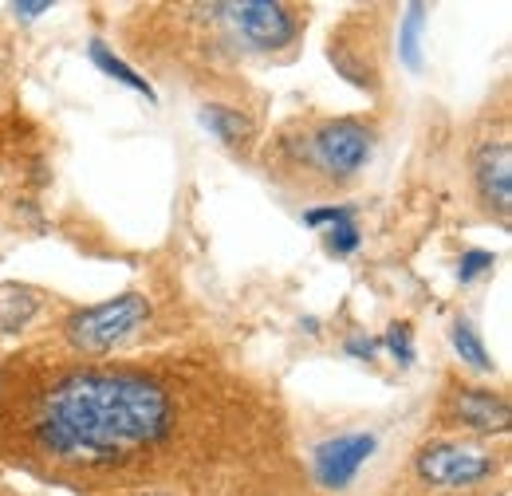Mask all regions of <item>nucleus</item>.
Segmentation results:
<instances>
[{
    "mask_svg": "<svg viewBox=\"0 0 512 496\" xmlns=\"http://www.w3.org/2000/svg\"><path fill=\"white\" fill-rule=\"evenodd\" d=\"M193 398L162 371L119 363H64L8 394V441L16 465H44V477L91 485L130 473H162L178 445H190Z\"/></svg>",
    "mask_w": 512,
    "mask_h": 496,
    "instance_id": "1",
    "label": "nucleus"
},
{
    "mask_svg": "<svg viewBox=\"0 0 512 496\" xmlns=\"http://www.w3.org/2000/svg\"><path fill=\"white\" fill-rule=\"evenodd\" d=\"M276 154L292 170L308 166L327 186H347L375 158V126L363 119H323L312 126H292L280 134Z\"/></svg>",
    "mask_w": 512,
    "mask_h": 496,
    "instance_id": "2",
    "label": "nucleus"
},
{
    "mask_svg": "<svg viewBox=\"0 0 512 496\" xmlns=\"http://www.w3.org/2000/svg\"><path fill=\"white\" fill-rule=\"evenodd\" d=\"M150 319V300L142 292H123L95 308H79L64 319V343L79 355H107Z\"/></svg>",
    "mask_w": 512,
    "mask_h": 496,
    "instance_id": "3",
    "label": "nucleus"
},
{
    "mask_svg": "<svg viewBox=\"0 0 512 496\" xmlns=\"http://www.w3.org/2000/svg\"><path fill=\"white\" fill-rule=\"evenodd\" d=\"M217 24L233 32L237 44L253 52H284L304 32V12L280 0H241V4H213Z\"/></svg>",
    "mask_w": 512,
    "mask_h": 496,
    "instance_id": "4",
    "label": "nucleus"
},
{
    "mask_svg": "<svg viewBox=\"0 0 512 496\" xmlns=\"http://www.w3.org/2000/svg\"><path fill=\"white\" fill-rule=\"evenodd\" d=\"M501 461L473 441H426L414 453V473L430 489H477L501 473Z\"/></svg>",
    "mask_w": 512,
    "mask_h": 496,
    "instance_id": "5",
    "label": "nucleus"
},
{
    "mask_svg": "<svg viewBox=\"0 0 512 496\" xmlns=\"http://www.w3.org/2000/svg\"><path fill=\"white\" fill-rule=\"evenodd\" d=\"M446 418L453 426H465L473 434H509L512 406L509 398L481 390V386H453L446 394Z\"/></svg>",
    "mask_w": 512,
    "mask_h": 496,
    "instance_id": "6",
    "label": "nucleus"
},
{
    "mask_svg": "<svg viewBox=\"0 0 512 496\" xmlns=\"http://www.w3.org/2000/svg\"><path fill=\"white\" fill-rule=\"evenodd\" d=\"M473 189L477 201L497 217L509 221L512 209V150L509 142H481L473 154Z\"/></svg>",
    "mask_w": 512,
    "mask_h": 496,
    "instance_id": "7",
    "label": "nucleus"
},
{
    "mask_svg": "<svg viewBox=\"0 0 512 496\" xmlns=\"http://www.w3.org/2000/svg\"><path fill=\"white\" fill-rule=\"evenodd\" d=\"M371 453H375V434L327 437L323 445H316V453H312V469H316V481H320L323 489H331V493L347 489Z\"/></svg>",
    "mask_w": 512,
    "mask_h": 496,
    "instance_id": "8",
    "label": "nucleus"
},
{
    "mask_svg": "<svg viewBox=\"0 0 512 496\" xmlns=\"http://www.w3.org/2000/svg\"><path fill=\"white\" fill-rule=\"evenodd\" d=\"M327 56H331V67L347 83H355V87H379V67H375V56H371V48H367V40L359 32L331 36V52Z\"/></svg>",
    "mask_w": 512,
    "mask_h": 496,
    "instance_id": "9",
    "label": "nucleus"
},
{
    "mask_svg": "<svg viewBox=\"0 0 512 496\" xmlns=\"http://www.w3.org/2000/svg\"><path fill=\"white\" fill-rule=\"evenodd\" d=\"M201 123H205V130H213L229 150H249L256 138L253 119L245 111H237V107H225V103H205L201 107Z\"/></svg>",
    "mask_w": 512,
    "mask_h": 496,
    "instance_id": "10",
    "label": "nucleus"
},
{
    "mask_svg": "<svg viewBox=\"0 0 512 496\" xmlns=\"http://www.w3.org/2000/svg\"><path fill=\"white\" fill-rule=\"evenodd\" d=\"M40 308H44V292L28 284H0V331L4 335H20Z\"/></svg>",
    "mask_w": 512,
    "mask_h": 496,
    "instance_id": "11",
    "label": "nucleus"
},
{
    "mask_svg": "<svg viewBox=\"0 0 512 496\" xmlns=\"http://www.w3.org/2000/svg\"><path fill=\"white\" fill-rule=\"evenodd\" d=\"M449 343H453L461 367H469V371H477V374L493 371V355L485 351V343H481V335L473 331L469 319H453V327H449Z\"/></svg>",
    "mask_w": 512,
    "mask_h": 496,
    "instance_id": "12",
    "label": "nucleus"
},
{
    "mask_svg": "<svg viewBox=\"0 0 512 496\" xmlns=\"http://www.w3.org/2000/svg\"><path fill=\"white\" fill-rule=\"evenodd\" d=\"M87 56H91V63H95V67H99L103 75H111V79L127 83L130 91H138V95L154 99V87H150V83H146V79H142V75H138V71H134L130 63L119 60V56H115V52H111V48H107L103 40H91V44H87Z\"/></svg>",
    "mask_w": 512,
    "mask_h": 496,
    "instance_id": "13",
    "label": "nucleus"
},
{
    "mask_svg": "<svg viewBox=\"0 0 512 496\" xmlns=\"http://www.w3.org/2000/svg\"><path fill=\"white\" fill-rule=\"evenodd\" d=\"M426 4H410L406 8V20H402V32H398V52H402V63L410 71L422 67V28H426Z\"/></svg>",
    "mask_w": 512,
    "mask_h": 496,
    "instance_id": "14",
    "label": "nucleus"
},
{
    "mask_svg": "<svg viewBox=\"0 0 512 496\" xmlns=\"http://www.w3.org/2000/svg\"><path fill=\"white\" fill-rule=\"evenodd\" d=\"M379 343L398 359V367H410L414 363V327L406 319L402 323H390V331H386Z\"/></svg>",
    "mask_w": 512,
    "mask_h": 496,
    "instance_id": "15",
    "label": "nucleus"
},
{
    "mask_svg": "<svg viewBox=\"0 0 512 496\" xmlns=\"http://www.w3.org/2000/svg\"><path fill=\"white\" fill-rule=\"evenodd\" d=\"M359 241H363V233H359V225L355 221H343V225H331L327 229V237H323V248L331 252V256H351L355 248H359Z\"/></svg>",
    "mask_w": 512,
    "mask_h": 496,
    "instance_id": "16",
    "label": "nucleus"
},
{
    "mask_svg": "<svg viewBox=\"0 0 512 496\" xmlns=\"http://www.w3.org/2000/svg\"><path fill=\"white\" fill-rule=\"evenodd\" d=\"M493 264H497L493 252H485V248H465L461 260H457V280H461V284H473L477 276L493 272Z\"/></svg>",
    "mask_w": 512,
    "mask_h": 496,
    "instance_id": "17",
    "label": "nucleus"
},
{
    "mask_svg": "<svg viewBox=\"0 0 512 496\" xmlns=\"http://www.w3.org/2000/svg\"><path fill=\"white\" fill-rule=\"evenodd\" d=\"M343 221H355V205H320V209L304 213L308 229H331V225H343Z\"/></svg>",
    "mask_w": 512,
    "mask_h": 496,
    "instance_id": "18",
    "label": "nucleus"
},
{
    "mask_svg": "<svg viewBox=\"0 0 512 496\" xmlns=\"http://www.w3.org/2000/svg\"><path fill=\"white\" fill-rule=\"evenodd\" d=\"M379 347H383V343H379V339H367V335H351V339H347V355L367 359V363L379 355Z\"/></svg>",
    "mask_w": 512,
    "mask_h": 496,
    "instance_id": "19",
    "label": "nucleus"
},
{
    "mask_svg": "<svg viewBox=\"0 0 512 496\" xmlns=\"http://www.w3.org/2000/svg\"><path fill=\"white\" fill-rule=\"evenodd\" d=\"M48 8H52L48 0H36V4H12V16H20L24 24H32V20H36V16H44Z\"/></svg>",
    "mask_w": 512,
    "mask_h": 496,
    "instance_id": "20",
    "label": "nucleus"
},
{
    "mask_svg": "<svg viewBox=\"0 0 512 496\" xmlns=\"http://www.w3.org/2000/svg\"><path fill=\"white\" fill-rule=\"evenodd\" d=\"M138 496H166V493H138Z\"/></svg>",
    "mask_w": 512,
    "mask_h": 496,
    "instance_id": "21",
    "label": "nucleus"
}]
</instances>
